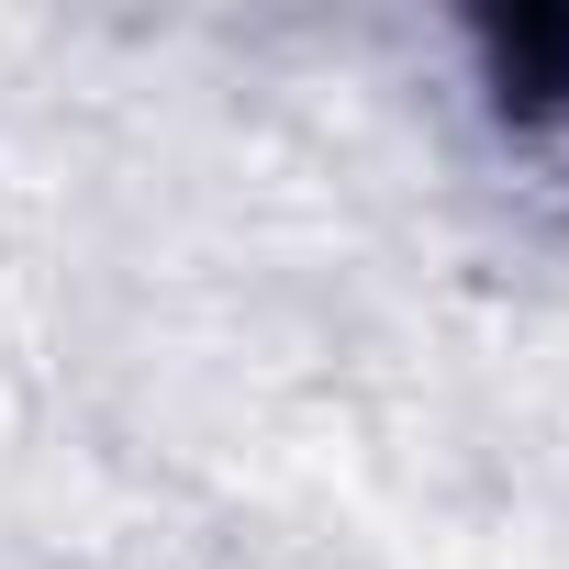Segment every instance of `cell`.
<instances>
[{
	"label": "cell",
	"mask_w": 569,
	"mask_h": 569,
	"mask_svg": "<svg viewBox=\"0 0 569 569\" xmlns=\"http://www.w3.org/2000/svg\"><path fill=\"white\" fill-rule=\"evenodd\" d=\"M480 79L513 123H569V12H491Z\"/></svg>",
	"instance_id": "cell-1"
}]
</instances>
